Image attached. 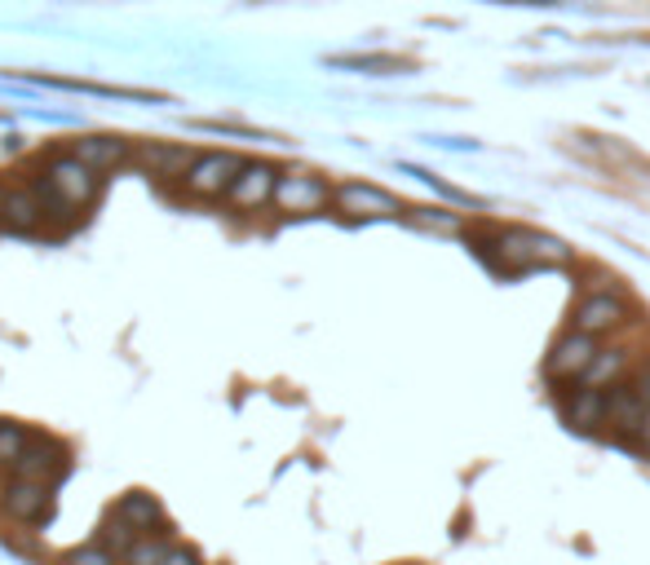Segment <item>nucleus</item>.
Returning <instances> with one entry per match:
<instances>
[{
  "label": "nucleus",
  "instance_id": "bb28decb",
  "mask_svg": "<svg viewBox=\"0 0 650 565\" xmlns=\"http://www.w3.org/2000/svg\"><path fill=\"white\" fill-rule=\"evenodd\" d=\"M637 442H641V451H650V415H646V424H641V434H637Z\"/></svg>",
  "mask_w": 650,
  "mask_h": 565
},
{
  "label": "nucleus",
  "instance_id": "dca6fc26",
  "mask_svg": "<svg viewBox=\"0 0 650 565\" xmlns=\"http://www.w3.org/2000/svg\"><path fill=\"white\" fill-rule=\"evenodd\" d=\"M628 363H633V353H628V349H598L593 367L584 372V385H593V389H611V385H620V380H624Z\"/></svg>",
  "mask_w": 650,
  "mask_h": 565
},
{
  "label": "nucleus",
  "instance_id": "aec40b11",
  "mask_svg": "<svg viewBox=\"0 0 650 565\" xmlns=\"http://www.w3.org/2000/svg\"><path fill=\"white\" fill-rule=\"evenodd\" d=\"M27 442H32V434L23 429V424L0 419V468H14V464H18V455L27 451Z\"/></svg>",
  "mask_w": 650,
  "mask_h": 565
},
{
  "label": "nucleus",
  "instance_id": "20e7f679",
  "mask_svg": "<svg viewBox=\"0 0 650 565\" xmlns=\"http://www.w3.org/2000/svg\"><path fill=\"white\" fill-rule=\"evenodd\" d=\"M628 323V301L607 288V292H593V297H584L571 314V327L584 331V336H607V331H620Z\"/></svg>",
  "mask_w": 650,
  "mask_h": 565
},
{
  "label": "nucleus",
  "instance_id": "f8f14e48",
  "mask_svg": "<svg viewBox=\"0 0 650 565\" xmlns=\"http://www.w3.org/2000/svg\"><path fill=\"white\" fill-rule=\"evenodd\" d=\"M562 419L579 434L602 429L607 424V389H593V385L575 389V398H566V406H562Z\"/></svg>",
  "mask_w": 650,
  "mask_h": 565
},
{
  "label": "nucleus",
  "instance_id": "2eb2a0df",
  "mask_svg": "<svg viewBox=\"0 0 650 565\" xmlns=\"http://www.w3.org/2000/svg\"><path fill=\"white\" fill-rule=\"evenodd\" d=\"M115 508L134 522L142 535H160V526H164V508H160L155 494H147V490H128Z\"/></svg>",
  "mask_w": 650,
  "mask_h": 565
},
{
  "label": "nucleus",
  "instance_id": "a878e982",
  "mask_svg": "<svg viewBox=\"0 0 650 565\" xmlns=\"http://www.w3.org/2000/svg\"><path fill=\"white\" fill-rule=\"evenodd\" d=\"M633 389H637V393L646 398V406H650V367H646V372H637V380H633Z\"/></svg>",
  "mask_w": 650,
  "mask_h": 565
},
{
  "label": "nucleus",
  "instance_id": "0eeeda50",
  "mask_svg": "<svg viewBox=\"0 0 650 565\" xmlns=\"http://www.w3.org/2000/svg\"><path fill=\"white\" fill-rule=\"evenodd\" d=\"M328 199H333V190H328V181H323V177H314V173H279V186H275V208L279 212L301 217V212H318Z\"/></svg>",
  "mask_w": 650,
  "mask_h": 565
},
{
  "label": "nucleus",
  "instance_id": "412c9836",
  "mask_svg": "<svg viewBox=\"0 0 650 565\" xmlns=\"http://www.w3.org/2000/svg\"><path fill=\"white\" fill-rule=\"evenodd\" d=\"M168 548H173V543H168L164 535H142L134 548L124 552V565H160V561L168 556Z\"/></svg>",
  "mask_w": 650,
  "mask_h": 565
},
{
  "label": "nucleus",
  "instance_id": "a211bd4d",
  "mask_svg": "<svg viewBox=\"0 0 650 565\" xmlns=\"http://www.w3.org/2000/svg\"><path fill=\"white\" fill-rule=\"evenodd\" d=\"M134 160H142V164H151L160 177H173V173H186L190 164H195V155H186V151H168V147H138L134 151Z\"/></svg>",
  "mask_w": 650,
  "mask_h": 565
},
{
  "label": "nucleus",
  "instance_id": "9b49d317",
  "mask_svg": "<svg viewBox=\"0 0 650 565\" xmlns=\"http://www.w3.org/2000/svg\"><path fill=\"white\" fill-rule=\"evenodd\" d=\"M134 151H138V147H128L124 137H111V133L80 137L76 147H72V155H76V160H85V164H89V168H98V173H111V168L128 164V160H134Z\"/></svg>",
  "mask_w": 650,
  "mask_h": 565
},
{
  "label": "nucleus",
  "instance_id": "4be33fe9",
  "mask_svg": "<svg viewBox=\"0 0 650 565\" xmlns=\"http://www.w3.org/2000/svg\"><path fill=\"white\" fill-rule=\"evenodd\" d=\"M32 194H36V203H40V212H45V217H62V222H67V217H72V212H76V208L67 203V199H62V194L53 190V181H49L45 173L36 177V186H32Z\"/></svg>",
  "mask_w": 650,
  "mask_h": 565
},
{
  "label": "nucleus",
  "instance_id": "f03ea898",
  "mask_svg": "<svg viewBox=\"0 0 650 565\" xmlns=\"http://www.w3.org/2000/svg\"><path fill=\"white\" fill-rule=\"evenodd\" d=\"M593 359H598V336H584V331H566V336H558L553 344H549V353H545V376L549 380H584V372L593 367Z\"/></svg>",
  "mask_w": 650,
  "mask_h": 565
},
{
  "label": "nucleus",
  "instance_id": "6e6552de",
  "mask_svg": "<svg viewBox=\"0 0 650 565\" xmlns=\"http://www.w3.org/2000/svg\"><path fill=\"white\" fill-rule=\"evenodd\" d=\"M646 415H650V406H646V398L633 385L620 380V385L607 389V424H611L615 438H637Z\"/></svg>",
  "mask_w": 650,
  "mask_h": 565
},
{
  "label": "nucleus",
  "instance_id": "f3484780",
  "mask_svg": "<svg viewBox=\"0 0 650 565\" xmlns=\"http://www.w3.org/2000/svg\"><path fill=\"white\" fill-rule=\"evenodd\" d=\"M138 539H142V530H138L134 522H128L120 508H111V513H107V522H102V543H107L115 556H124V552L134 548Z\"/></svg>",
  "mask_w": 650,
  "mask_h": 565
},
{
  "label": "nucleus",
  "instance_id": "cd10ccee",
  "mask_svg": "<svg viewBox=\"0 0 650 565\" xmlns=\"http://www.w3.org/2000/svg\"><path fill=\"white\" fill-rule=\"evenodd\" d=\"M500 5H553V0H500Z\"/></svg>",
  "mask_w": 650,
  "mask_h": 565
},
{
  "label": "nucleus",
  "instance_id": "4468645a",
  "mask_svg": "<svg viewBox=\"0 0 650 565\" xmlns=\"http://www.w3.org/2000/svg\"><path fill=\"white\" fill-rule=\"evenodd\" d=\"M328 66L363 71V76H399V71H412V62L399 53H337V58H328Z\"/></svg>",
  "mask_w": 650,
  "mask_h": 565
},
{
  "label": "nucleus",
  "instance_id": "393cba45",
  "mask_svg": "<svg viewBox=\"0 0 650 565\" xmlns=\"http://www.w3.org/2000/svg\"><path fill=\"white\" fill-rule=\"evenodd\" d=\"M160 565H200V556H195L190 548H168V556Z\"/></svg>",
  "mask_w": 650,
  "mask_h": 565
},
{
  "label": "nucleus",
  "instance_id": "6ab92c4d",
  "mask_svg": "<svg viewBox=\"0 0 650 565\" xmlns=\"http://www.w3.org/2000/svg\"><path fill=\"white\" fill-rule=\"evenodd\" d=\"M523 239H527V252L536 265H571V248L562 239L540 235V230H523Z\"/></svg>",
  "mask_w": 650,
  "mask_h": 565
},
{
  "label": "nucleus",
  "instance_id": "39448f33",
  "mask_svg": "<svg viewBox=\"0 0 650 565\" xmlns=\"http://www.w3.org/2000/svg\"><path fill=\"white\" fill-rule=\"evenodd\" d=\"M0 508H5L10 522L18 526H40L53 508V494L45 481H27V477H14L5 490H0Z\"/></svg>",
  "mask_w": 650,
  "mask_h": 565
},
{
  "label": "nucleus",
  "instance_id": "1a4fd4ad",
  "mask_svg": "<svg viewBox=\"0 0 650 565\" xmlns=\"http://www.w3.org/2000/svg\"><path fill=\"white\" fill-rule=\"evenodd\" d=\"M275 186H279V173L271 168V164H243V173L235 177V186L226 190V199L235 203V208H243V212H252V208H266V203H275Z\"/></svg>",
  "mask_w": 650,
  "mask_h": 565
},
{
  "label": "nucleus",
  "instance_id": "f257e3e1",
  "mask_svg": "<svg viewBox=\"0 0 650 565\" xmlns=\"http://www.w3.org/2000/svg\"><path fill=\"white\" fill-rule=\"evenodd\" d=\"M243 173V160L230 151H209V155H195V164L182 173V190L190 199H217L235 186V177Z\"/></svg>",
  "mask_w": 650,
  "mask_h": 565
},
{
  "label": "nucleus",
  "instance_id": "7ed1b4c3",
  "mask_svg": "<svg viewBox=\"0 0 650 565\" xmlns=\"http://www.w3.org/2000/svg\"><path fill=\"white\" fill-rule=\"evenodd\" d=\"M45 177L53 181V190L67 199L72 208H89L93 199H98V168H89L85 160H76L72 151L67 155H53L49 164H45Z\"/></svg>",
  "mask_w": 650,
  "mask_h": 565
},
{
  "label": "nucleus",
  "instance_id": "423d86ee",
  "mask_svg": "<svg viewBox=\"0 0 650 565\" xmlns=\"http://www.w3.org/2000/svg\"><path fill=\"white\" fill-rule=\"evenodd\" d=\"M337 208L346 212V217H359V222H376V217H399L403 203L380 190V186H367V181H346L337 194Z\"/></svg>",
  "mask_w": 650,
  "mask_h": 565
},
{
  "label": "nucleus",
  "instance_id": "9d476101",
  "mask_svg": "<svg viewBox=\"0 0 650 565\" xmlns=\"http://www.w3.org/2000/svg\"><path fill=\"white\" fill-rule=\"evenodd\" d=\"M62 468H67V447H58V442L32 434L27 451H23L18 464H14V477H27V481H45V486H49Z\"/></svg>",
  "mask_w": 650,
  "mask_h": 565
},
{
  "label": "nucleus",
  "instance_id": "5701e85b",
  "mask_svg": "<svg viewBox=\"0 0 650 565\" xmlns=\"http://www.w3.org/2000/svg\"><path fill=\"white\" fill-rule=\"evenodd\" d=\"M408 217H412V222H421V226L447 230V235H457V230H461V217H451V212H442V208H412Z\"/></svg>",
  "mask_w": 650,
  "mask_h": 565
},
{
  "label": "nucleus",
  "instance_id": "ddd939ff",
  "mask_svg": "<svg viewBox=\"0 0 650 565\" xmlns=\"http://www.w3.org/2000/svg\"><path fill=\"white\" fill-rule=\"evenodd\" d=\"M45 222V212L36 203L32 190H5L0 194V226H10V230H36Z\"/></svg>",
  "mask_w": 650,
  "mask_h": 565
},
{
  "label": "nucleus",
  "instance_id": "b1692460",
  "mask_svg": "<svg viewBox=\"0 0 650 565\" xmlns=\"http://www.w3.org/2000/svg\"><path fill=\"white\" fill-rule=\"evenodd\" d=\"M67 565H115V552L107 543H85L67 552Z\"/></svg>",
  "mask_w": 650,
  "mask_h": 565
}]
</instances>
